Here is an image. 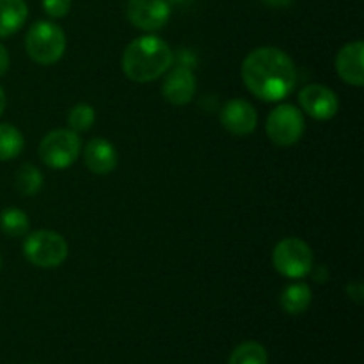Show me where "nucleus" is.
Instances as JSON below:
<instances>
[{
    "label": "nucleus",
    "instance_id": "obj_1",
    "mask_svg": "<svg viewBox=\"0 0 364 364\" xmlns=\"http://www.w3.org/2000/svg\"><path fill=\"white\" fill-rule=\"evenodd\" d=\"M242 80L247 91L263 102L288 98L297 84V68L287 52L274 46H262L242 63Z\"/></svg>",
    "mask_w": 364,
    "mask_h": 364
},
{
    "label": "nucleus",
    "instance_id": "obj_2",
    "mask_svg": "<svg viewBox=\"0 0 364 364\" xmlns=\"http://www.w3.org/2000/svg\"><path fill=\"white\" fill-rule=\"evenodd\" d=\"M173 50L159 36H141L127 46L121 59L124 75L132 82L148 84L173 66Z\"/></svg>",
    "mask_w": 364,
    "mask_h": 364
},
{
    "label": "nucleus",
    "instance_id": "obj_3",
    "mask_svg": "<svg viewBox=\"0 0 364 364\" xmlns=\"http://www.w3.org/2000/svg\"><path fill=\"white\" fill-rule=\"evenodd\" d=\"M25 50L41 66L55 64L66 50V34L52 21H36L25 36Z\"/></svg>",
    "mask_w": 364,
    "mask_h": 364
},
{
    "label": "nucleus",
    "instance_id": "obj_4",
    "mask_svg": "<svg viewBox=\"0 0 364 364\" xmlns=\"http://www.w3.org/2000/svg\"><path fill=\"white\" fill-rule=\"evenodd\" d=\"M23 255L39 269H57L68 258V242L55 231H34L25 238Z\"/></svg>",
    "mask_w": 364,
    "mask_h": 364
},
{
    "label": "nucleus",
    "instance_id": "obj_5",
    "mask_svg": "<svg viewBox=\"0 0 364 364\" xmlns=\"http://www.w3.org/2000/svg\"><path fill=\"white\" fill-rule=\"evenodd\" d=\"M80 137L77 132L59 128V130L48 132L43 137L39 144V156L50 169L63 171L77 162L80 156Z\"/></svg>",
    "mask_w": 364,
    "mask_h": 364
},
{
    "label": "nucleus",
    "instance_id": "obj_6",
    "mask_svg": "<svg viewBox=\"0 0 364 364\" xmlns=\"http://www.w3.org/2000/svg\"><path fill=\"white\" fill-rule=\"evenodd\" d=\"M274 269L288 279H302L313 269V251L301 238H283L274 247Z\"/></svg>",
    "mask_w": 364,
    "mask_h": 364
},
{
    "label": "nucleus",
    "instance_id": "obj_7",
    "mask_svg": "<svg viewBox=\"0 0 364 364\" xmlns=\"http://www.w3.org/2000/svg\"><path fill=\"white\" fill-rule=\"evenodd\" d=\"M304 114L290 103H283L270 110L265 124L269 139L281 148H288L301 141V137L304 135Z\"/></svg>",
    "mask_w": 364,
    "mask_h": 364
},
{
    "label": "nucleus",
    "instance_id": "obj_8",
    "mask_svg": "<svg viewBox=\"0 0 364 364\" xmlns=\"http://www.w3.org/2000/svg\"><path fill=\"white\" fill-rule=\"evenodd\" d=\"M127 16L134 27L155 32L169 21L171 6L166 0H130L127 6Z\"/></svg>",
    "mask_w": 364,
    "mask_h": 364
},
{
    "label": "nucleus",
    "instance_id": "obj_9",
    "mask_svg": "<svg viewBox=\"0 0 364 364\" xmlns=\"http://www.w3.org/2000/svg\"><path fill=\"white\" fill-rule=\"evenodd\" d=\"M299 103L302 110L316 121L333 119L340 109L336 92L320 84L306 85L299 95Z\"/></svg>",
    "mask_w": 364,
    "mask_h": 364
},
{
    "label": "nucleus",
    "instance_id": "obj_10",
    "mask_svg": "<svg viewBox=\"0 0 364 364\" xmlns=\"http://www.w3.org/2000/svg\"><path fill=\"white\" fill-rule=\"evenodd\" d=\"M220 124L230 134L245 137L258 127V112L247 100L233 98L220 110Z\"/></svg>",
    "mask_w": 364,
    "mask_h": 364
},
{
    "label": "nucleus",
    "instance_id": "obj_11",
    "mask_svg": "<svg viewBox=\"0 0 364 364\" xmlns=\"http://www.w3.org/2000/svg\"><path fill=\"white\" fill-rule=\"evenodd\" d=\"M196 95V75L191 68L176 66L166 71L162 82V96L171 105H187Z\"/></svg>",
    "mask_w": 364,
    "mask_h": 364
},
{
    "label": "nucleus",
    "instance_id": "obj_12",
    "mask_svg": "<svg viewBox=\"0 0 364 364\" xmlns=\"http://www.w3.org/2000/svg\"><path fill=\"white\" fill-rule=\"evenodd\" d=\"M363 55H364V43L352 41L345 45L336 55V71L341 80L348 85L361 87L364 84V68H363Z\"/></svg>",
    "mask_w": 364,
    "mask_h": 364
},
{
    "label": "nucleus",
    "instance_id": "obj_13",
    "mask_svg": "<svg viewBox=\"0 0 364 364\" xmlns=\"http://www.w3.org/2000/svg\"><path fill=\"white\" fill-rule=\"evenodd\" d=\"M84 162L91 173L109 174L117 166V151L112 142L103 137H96L87 142L84 149Z\"/></svg>",
    "mask_w": 364,
    "mask_h": 364
},
{
    "label": "nucleus",
    "instance_id": "obj_14",
    "mask_svg": "<svg viewBox=\"0 0 364 364\" xmlns=\"http://www.w3.org/2000/svg\"><path fill=\"white\" fill-rule=\"evenodd\" d=\"M27 4L23 0H0V38L13 36L27 20Z\"/></svg>",
    "mask_w": 364,
    "mask_h": 364
},
{
    "label": "nucleus",
    "instance_id": "obj_15",
    "mask_svg": "<svg viewBox=\"0 0 364 364\" xmlns=\"http://www.w3.org/2000/svg\"><path fill=\"white\" fill-rule=\"evenodd\" d=\"M313 294L311 288L306 283H291L283 290L279 297V304L288 315H301L311 306Z\"/></svg>",
    "mask_w": 364,
    "mask_h": 364
},
{
    "label": "nucleus",
    "instance_id": "obj_16",
    "mask_svg": "<svg viewBox=\"0 0 364 364\" xmlns=\"http://www.w3.org/2000/svg\"><path fill=\"white\" fill-rule=\"evenodd\" d=\"M43 173L34 166V164H23L20 169L14 174V185H16V191L20 192L21 196H27V198H32V196L38 194L43 188Z\"/></svg>",
    "mask_w": 364,
    "mask_h": 364
},
{
    "label": "nucleus",
    "instance_id": "obj_17",
    "mask_svg": "<svg viewBox=\"0 0 364 364\" xmlns=\"http://www.w3.org/2000/svg\"><path fill=\"white\" fill-rule=\"evenodd\" d=\"M28 226H31V220H28L27 213L23 210L16 208V206H9V208L2 210V213H0V230L7 237H25L28 231Z\"/></svg>",
    "mask_w": 364,
    "mask_h": 364
},
{
    "label": "nucleus",
    "instance_id": "obj_18",
    "mask_svg": "<svg viewBox=\"0 0 364 364\" xmlns=\"http://www.w3.org/2000/svg\"><path fill=\"white\" fill-rule=\"evenodd\" d=\"M21 132L9 123H0V160H13L23 149Z\"/></svg>",
    "mask_w": 364,
    "mask_h": 364
},
{
    "label": "nucleus",
    "instance_id": "obj_19",
    "mask_svg": "<svg viewBox=\"0 0 364 364\" xmlns=\"http://www.w3.org/2000/svg\"><path fill=\"white\" fill-rule=\"evenodd\" d=\"M269 354L258 341H245L238 345L230 358V364H267Z\"/></svg>",
    "mask_w": 364,
    "mask_h": 364
},
{
    "label": "nucleus",
    "instance_id": "obj_20",
    "mask_svg": "<svg viewBox=\"0 0 364 364\" xmlns=\"http://www.w3.org/2000/svg\"><path fill=\"white\" fill-rule=\"evenodd\" d=\"M96 119L95 109L89 103H77L68 112V124L73 132H87Z\"/></svg>",
    "mask_w": 364,
    "mask_h": 364
},
{
    "label": "nucleus",
    "instance_id": "obj_21",
    "mask_svg": "<svg viewBox=\"0 0 364 364\" xmlns=\"http://www.w3.org/2000/svg\"><path fill=\"white\" fill-rule=\"evenodd\" d=\"M43 9L48 16L63 18L70 13L71 0H43Z\"/></svg>",
    "mask_w": 364,
    "mask_h": 364
},
{
    "label": "nucleus",
    "instance_id": "obj_22",
    "mask_svg": "<svg viewBox=\"0 0 364 364\" xmlns=\"http://www.w3.org/2000/svg\"><path fill=\"white\" fill-rule=\"evenodd\" d=\"M347 294H348V297L352 299V301L358 302V304H361V302H363V295H364L363 284L359 283V281H355V283H350L347 287Z\"/></svg>",
    "mask_w": 364,
    "mask_h": 364
},
{
    "label": "nucleus",
    "instance_id": "obj_23",
    "mask_svg": "<svg viewBox=\"0 0 364 364\" xmlns=\"http://www.w3.org/2000/svg\"><path fill=\"white\" fill-rule=\"evenodd\" d=\"M309 274H311L316 283H327V279H329V270H327V267H313Z\"/></svg>",
    "mask_w": 364,
    "mask_h": 364
},
{
    "label": "nucleus",
    "instance_id": "obj_24",
    "mask_svg": "<svg viewBox=\"0 0 364 364\" xmlns=\"http://www.w3.org/2000/svg\"><path fill=\"white\" fill-rule=\"evenodd\" d=\"M9 63L11 60H9V53H7V48L0 43V77L7 73V70H9Z\"/></svg>",
    "mask_w": 364,
    "mask_h": 364
},
{
    "label": "nucleus",
    "instance_id": "obj_25",
    "mask_svg": "<svg viewBox=\"0 0 364 364\" xmlns=\"http://www.w3.org/2000/svg\"><path fill=\"white\" fill-rule=\"evenodd\" d=\"M263 2H267V4H269V6L283 7V6H288V4H290L291 0H263Z\"/></svg>",
    "mask_w": 364,
    "mask_h": 364
},
{
    "label": "nucleus",
    "instance_id": "obj_26",
    "mask_svg": "<svg viewBox=\"0 0 364 364\" xmlns=\"http://www.w3.org/2000/svg\"><path fill=\"white\" fill-rule=\"evenodd\" d=\"M4 109H6V92H4V89L0 87V116H2Z\"/></svg>",
    "mask_w": 364,
    "mask_h": 364
},
{
    "label": "nucleus",
    "instance_id": "obj_27",
    "mask_svg": "<svg viewBox=\"0 0 364 364\" xmlns=\"http://www.w3.org/2000/svg\"><path fill=\"white\" fill-rule=\"evenodd\" d=\"M167 4H169V6H174V4H181V2H185V0H166Z\"/></svg>",
    "mask_w": 364,
    "mask_h": 364
},
{
    "label": "nucleus",
    "instance_id": "obj_28",
    "mask_svg": "<svg viewBox=\"0 0 364 364\" xmlns=\"http://www.w3.org/2000/svg\"><path fill=\"white\" fill-rule=\"evenodd\" d=\"M0 270H2V256H0Z\"/></svg>",
    "mask_w": 364,
    "mask_h": 364
}]
</instances>
